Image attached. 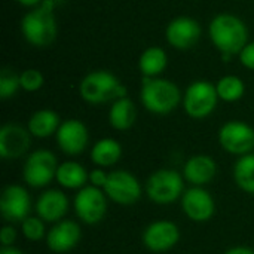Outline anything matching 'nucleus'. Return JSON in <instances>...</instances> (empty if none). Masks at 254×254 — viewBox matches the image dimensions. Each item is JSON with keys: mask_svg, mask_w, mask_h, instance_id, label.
I'll use <instances>...</instances> for the list:
<instances>
[{"mask_svg": "<svg viewBox=\"0 0 254 254\" xmlns=\"http://www.w3.org/2000/svg\"><path fill=\"white\" fill-rule=\"evenodd\" d=\"M91 161L101 168L113 167L122 156V146L115 138H101L91 149Z\"/></svg>", "mask_w": 254, "mask_h": 254, "instance_id": "5701e85b", "label": "nucleus"}, {"mask_svg": "<svg viewBox=\"0 0 254 254\" xmlns=\"http://www.w3.org/2000/svg\"><path fill=\"white\" fill-rule=\"evenodd\" d=\"M146 193L155 204H173L183 196V177L176 170H158L147 179Z\"/></svg>", "mask_w": 254, "mask_h": 254, "instance_id": "423d86ee", "label": "nucleus"}, {"mask_svg": "<svg viewBox=\"0 0 254 254\" xmlns=\"http://www.w3.org/2000/svg\"><path fill=\"white\" fill-rule=\"evenodd\" d=\"M57 182L65 189H82L89 182V173L85 167L76 161H65L58 165Z\"/></svg>", "mask_w": 254, "mask_h": 254, "instance_id": "b1692460", "label": "nucleus"}, {"mask_svg": "<svg viewBox=\"0 0 254 254\" xmlns=\"http://www.w3.org/2000/svg\"><path fill=\"white\" fill-rule=\"evenodd\" d=\"M201 33V25L195 18L177 16L168 22L165 28V40L177 51H189L198 43Z\"/></svg>", "mask_w": 254, "mask_h": 254, "instance_id": "9b49d317", "label": "nucleus"}, {"mask_svg": "<svg viewBox=\"0 0 254 254\" xmlns=\"http://www.w3.org/2000/svg\"><path fill=\"white\" fill-rule=\"evenodd\" d=\"M74 211L79 220L86 225L100 223L107 214V195L92 185L79 189L74 196Z\"/></svg>", "mask_w": 254, "mask_h": 254, "instance_id": "6e6552de", "label": "nucleus"}, {"mask_svg": "<svg viewBox=\"0 0 254 254\" xmlns=\"http://www.w3.org/2000/svg\"><path fill=\"white\" fill-rule=\"evenodd\" d=\"M21 89L25 92H37L45 85V76L37 68H25L19 73Z\"/></svg>", "mask_w": 254, "mask_h": 254, "instance_id": "cd10ccee", "label": "nucleus"}, {"mask_svg": "<svg viewBox=\"0 0 254 254\" xmlns=\"http://www.w3.org/2000/svg\"><path fill=\"white\" fill-rule=\"evenodd\" d=\"M28 128L19 124H4L0 128V156L3 159H18L24 156L31 146Z\"/></svg>", "mask_w": 254, "mask_h": 254, "instance_id": "2eb2a0df", "label": "nucleus"}, {"mask_svg": "<svg viewBox=\"0 0 254 254\" xmlns=\"http://www.w3.org/2000/svg\"><path fill=\"white\" fill-rule=\"evenodd\" d=\"M219 143L231 155L243 156L254 149V129L246 122L229 121L219 129Z\"/></svg>", "mask_w": 254, "mask_h": 254, "instance_id": "1a4fd4ad", "label": "nucleus"}, {"mask_svg": "<svg viewBox=\"0 0 254 254\" xmlns=\"http://www.w3.org/2000/svg\"><path fill=\"white\" fill-rule=\"evenodd\" d=\"M16 240V231L12 226H3L0 231V241L3 247H12V244Z\"/></svg>", "mask_w": 254, "mask_h": 254, "instance_id": "2f4dec72", "label": "nucleus"}, {"mask_svg": "<svg viewBox=\"0 0 254 254\" xmlns=\"http://www.w3.org/2000/svg\"><path fill=\"white\" fill-rule=\"evenodd\" d=\"M225 254H254V252L249 247H234V249L228 250Z\"/></svg>", "mask_w": 254, "mask_h": 254, "instance_id": "473e14b6", "label": "nucleus"}, {"mask_svg": "<svg viewBox=\"0 0 254 254\" xmlns=\"http://www.w3.org/2000/svg\"><path fill=\"white\" fill-rule=\"evenodd\" d=\"M68 210V198L58 189H49L43 192L36 202L37 216L46 223L60 222Z\"/></svg>", "mask_w": 254, "mask_h": 254, "instance_id": "a211bd4d", "label": "nucleus"}, {"mask_svg": "<svg viewBox=\"0 0 254 254\" xmlns=\"http://www.w3.org/2000/svg\"><path fill=\"white\" fill-rule=\"evenodd\" d=\"M234 180L241 190L254 195V153L238 158L234 165Z\"/></svg>", "mask_w": 254, "mask_h": 254, "instance_id": "393cba45", "label": "nucleus"}, {"mask_svg": "<svg viewBox=\"0 0 254 254\" xmlns=\"http://www.w3.org/2000/svg\"><path fill=\"white\" fill-rule=\"evenodd\" d=\"M208 37L222 54L223 61H231L249 43V28L240 16L225 12L210 21Z\"/></svg>", "mask_w": 254, "mask_h": 254, "instance_id": "f257e3e1", "label": "nucleus"}, {"mask_svg": "<svg viewBox=\"0 0 254 254\" xmlns=\"http://www.w3.org/2000/svg\"><path fill=\"white\" fill-rule=\"evenodd\" d=\"M42 1H43V0H16L18 4H21V6H24V7H28V9L39 6Z\"/></svg>", "mask_w": 254, "mask_h": 254, "instance_id": "72a5a7b5", "label": "nucleus"}, {"mask_svg": "<svg viewBox=\"0 0 254 254\" xmlns=\"http://www.w3.org/2000/svg\"><path fill=\"white\" fill-rule=\"evenodd\" d=\"M107 180H109V174H107L101 167L94 168V170L89 173V183H91L92 186H95V188L104 189Z\"/></svg>", "mask_w": 254, "mask_h": 254, "instance_id": "7c9ffc66", "label": "nucleus"}, {"mask_svg": "<svg viewBox=\"0 0 254 254\" xmlns=\"http://www.w3.org/2000/svg\"><path fill=\"white\" fill-rule=\"evenodd\" d=\"M182 208L188 219L195 223L208 222L216 213V204L208 190L202 186H193L188 189L182 196Z\"/></svg>", "mask_w": 254, "mask_h": 254, "instance_id": "4468645a", "label": "nucleus"}, {"mask_svg": "<svg viewBox=\"0 0 254 254\" xmlns=\"http://www.w3.org/2000/svg\"><path fill=\"white\" fill-rule=\"evenodd\" d=\"M58 165L60 164L57 161V156L51 150H34L27 156L24 162V182L31 188H45L55 179Z\"/></svg>", "mask_w": 254, "mask_h": 254, "instance_id": "0eeeda50", "label": "nucleus"}, {"mask_svg": "<svg viewBox=\"0 0 254 254\" xmlns=\"http://www.w3.org/2000/svg\"><path fill=\"white\" fill-rule=\"evenodd\" d=\"M168 65V55L161 46L146 48L138 58V70L143 77H159Z\"/></svg>", "mask_w": 254, "mask_h": 254, "instance_id": "4be33fe9", "label": "nucleus"}, {"mask_svg": "<svg viewBox=\"0 0 254 254\" xmlns=\"http://www.w3.org/2000/svg\"><path fill=\"white\" fill-rule=\"evenodd\" d=\"M80 238L82 231L76 222L60 220L46 234V244L54 253H67L79 244Z\"/></svg>", "mask_w": 254, "mask_h": 254, "instance_id": "f3484780", "label": "nucleus"}, {"mask_svg": "<svg viewBox=\"0 0 254 254\" xmlns=\"http://www.w3.org/2000/svg\"><path fill=\"white\" fill-rule=\"evenodd\" d=\"M0 254H24L21 250L15 249V247H1Z\"/></svg>", "mask_w": 254, "mask_h": 254, "instance_id": "f704fd0d", "label": "nucleus"}, {"mask_svg": "<svg viewBox=\"0 0 254 254\" xmlns=\"http://www.w3.org/2000/svg\"><path fill=\"white\" fill-rule=\"evenodd\" d=\"M21 34L25 42L34 48H48L58 34L55 18V0H43L39 6L31 7L21 18Z\"/></svg>", "mask_w": 254, "mask_h": 254, "instance_id": "f03ea898", "label": "nucleus"}, {"mask_svg": "<svg viewBox=\"0 0 254 254\" xmlns=\"http://www.w3.org/2000/svg\"><path fill=\"white\" fill-rule=\"evenodd\" d=\"M79 95L88 104L113 103L127 97L125 85L107 70H94L82 77L79 82Z\"/></svg>", "mask_w": 254, "mask_h": 254, "instance_id": "20e7f679", "label": "nucleus"}, {"mask_svg": "<svg viewBox=\"0 0 254 254\" xmlns=\"http://www.w3.org/2000/svg\"><path fill=\"white\" fill-rule=\"evenodd\" d=\"M57 144L60 150L68 156H77L85 152L89 143V131L79 119L63 121L57 134Z\"/></svg>", "mask_w": 254, "mask_h": 254, "instance_id": "f8f14e48", "label": "nucleus"}, {"mask_svg": "<svg viewBox=\"0 0 254 254\" xmlns=\"http://www.w3.org/2000/svg\"><path fill=\"white\" fill-rule=\"evenodd\" d=\"M216 91L219 95V100L226 103H235L240 101L246 94V83L241 77L228 74L220 77L216 82Z\"/></svg>", "mask_w": 254, "mask_h": 254, "instance_id": "a878e982", "label": "nucleus"}, {"mask_svg": "<svg viewBox=\"0 0 254 254\" xmlns=\"http://www.w3.org/2000/svg\"><path fill=\"white\" fill-rule=\"evenodd\" d=\"M103 190L109 199L119 205H132L141 196V185L138 179L125 170L109 173V180Z\"/></svg>", "mask_w": 254, "mask_h": 254, "instance_id": "9d476101", "label": "nucleus"}, {"mask_svg": "<svg viewBox=\"0 0 254 254\" xmlns=\"http://www.w3.org/2000/svg\"><path fill=\"white\" fill-rule=\"evenodd\" d=\"M60 125H61V119L58 113L51 109L36 110L27 122V128L30 134L36 138H46L55 135Z\"/></svg>", "mask_w": 254, "mask_h": 254, "instance_id": "412c9836", "label": "nucleus"}, {"mask_svg": "<svg viewBox=\"0 0 254 254\" xmlns=\"http://www.w3.org/2000/svg\"><path fill=\"white\" fill-rule=\"evenodd\" d=\"M140 100L143 107L153 115H170L183 100L177 83L164 77H143Z\"/></svg>", "mask_w": 254, "mask_h": 254, "instance_id": "7ed1b4c3", "label": "nucleus"}, {"mask_svg": "<svg viewBox=\"0 0 254 254\" xmlns=\"http://www.w3.org/2000/svg\"><path fill=\"white\" fill-rule=\"evenodd\" d=\"M238 58L241 61V64L249 68V70H253L254 71V40L253 42H249L243 51L238 54Z\"/></svg>", "mask_w": 254, "mask_h": 254, "instance_id": "c756f323", "label": "nucleus"}, {"mask_svg": "<svg viewBox=\"0 0 254 254\" xmlns=\"http://www.w3.org/2000/svg\"><path fill=\"white\" fill-rule=\"evenodd\" d=\"M219 95L216 91V83L208 80L192 82L183 94V109L185 113L192 119H205L217 107Z\"/></svg>", "mask_w": 254, "mask_h": 254, "instance_id": "39448f33", "label": "nucleus"}, {"mask_svg": "<svg viewBox=\"0 0 254 254\" xmlns=\"http://www.w3.org/2000/svg\"><path fill=\"white\" fill-rule=\"evenodd\" d=\"M137 121V107L135 103L128 98H119L112 103L109 110V122L110 127L116 131H128L134 127Z\"/></svg>", "mask_w": 254, "mask_h": 254, "instance_id": "aec40b11", "label": "nucleus"}, {"mask_svg": "<svg viewBox=\"0 0 254 254\" xmlns=\"http://www.w3.org/2000/svg\"><path fill=\"white\" fill-rule=\"evenodd\" d=\"M21 89L19 73L12 68H3L0 71V98L10 100Z\"/></svg>", "mask_w": 254, "mask_h": 254, "instance_id": "bb28decb", "label": "nucleus"}, {"mask_svg": "<svg viewBox=\"0 0 254 254\" xmlns=\"http://www.w3.org/2000/svg\"><path fill=\"white\" fill-rule=\"evenodd\" d=\"M45 220H42L39 216L37 217H31L28 216L25 220H22L21 223V231L24 234V237L28 241H40L45 235H46V228H45Z\"/></svg>", "mask_w": 254, "mask_h": 254, "instance_id": "c85d7f7f", "label": "nucleus"}, {"mask_svg": "<svg viewBox=\"0 0 254 254\" xmlns=\"http://www.w3.org/2000/svg\"><path fill=\"white\" fill-rule=\"evenodd\" d=\"M180 240V229L170 220L150 223L143 232V244L153 253L171 250Z\"/></svg>", "mask_w": 254, "mask_h": 254, "instance_id": "dca6fc26", "label": "nucleus"}, {"mask_svg": "<svg viewBox=\"0 0 254 254\" xmlns=\"http://www.w3.org/2000/svg\"><path fill=\"white\" fill-rule=\"evenodd\" d=\"M217 174V164L208 155H195L183 167L185 179L193 186L208 185Z\"/></svg>", "mask_w": 254, "mask_h": 254, "instance_id": "6ab92c4d", "label": "nucleus"}, {"mask_svg": "<svg viewBox=\"0 0 254 254\" xmlns=\"http://www.w3.org/2000/svg\"><path fill=\"white\" fill-rule=\"evenodd\" d=\"M31 210V199L25 188L19 185H9L3 189L0 198V213L6 222H22L28 217Z\"/></svg>", "mask_w": 254, "mask_h": 254, "instance_id": "ddd939ff", "label": "nucleus"}]
</instances>
